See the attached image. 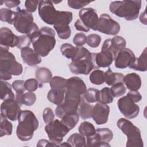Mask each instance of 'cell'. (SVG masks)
I'll use <instances>...</instances> for the list:
<instances>
[{"label":"cell","instance_id":"12","mask_svg":"<svg viewBox=\"0 0 147 147\" xmlns=\"http://www.w3.org/2000/svg\"><path fill=\"white\" fill-rule=\"evenodd\" d=\"M117 106L120 112L127 119H133L137 117L140 113L139 106L127 95L118 99Z\"/></svg>","mask_w":147,"mask_h":147},{"label":"cell","instance_id":"7","mask_svg":"<svg viewBox=\"0 0 147 147\" xmlns=\"http://www.w3.org/2000/svg\"><path fill=\"white\" fill-rule=\"evenodd\" d=\"M0 71L10 74L11 75H20L23 71L22 65L16 61L14 55L9 51V48L1 46Z\"/></svg>","mask_w":147,"mask_h":147},{"label":"cell","instance_id":"16","mask_svg":"<svg viewBox=\"0 0 147 147\" xmlns=\"http://www.w3.org/2000/svg\"><path fill=\"white\" fill-rule=\"evenodd\" d=\"M79 17L80 21L87 28L96 30L99 17L94 9L92 7L82 9L79 11Z\"/></svg>","mask_w":147,"mask_h":147},{"label":"cell","instance_id":"29","mask_svg":"<svg viewBox=\"0 0 147 147\" xmlns=\"http://www.w3.org/2000/svg\"><path fill=\"white\" fill-rule=\"evenodd\" d=\"M65 93V92L57 91L51 89L47 94V98L50 102L57 106L60 105L64 101Z\"/></svg>","mask_w":147,"mask_h":147},{"label":"cell","instance_id":"30","mask_svg":"<svg viewBox=\"0 0 147 147\" xmlns=\"http://www.w3.org/2000/svg\"><path fill=\"white\" fill-rule=\"evenodd\" d=\"M53 28L60 38L66 40L71 36V30L68 24L64 23L56 24L53 25Z\"/></svg>","mask_w":147,"mask_h":147},{"label":"cell","instance_id":"22","mask_svg":"<svg viewBox=\"0 0 147 147\" xmlns=\"http://www.w3.org/2000/svg\"><path fill=\"white\" fill-rule=\"evenodd\" d=\"M15 99L20 106L24 105L27 106H30L35 103L36 95L33 92H24L22 94L16 93Z\"/></svg>","mask_w":147,"mask_h":147},{"label":"cell","instance_id":"1","mask_svg":"<svg viewBox=\"0 0 147 147\" xmlns=\"http://www.w3.org/2000/svg\"><path fill=\"white\" fill-rule=\"evenodd\" d=\"M30 40L34 50L40 56L45 57L56 45L55 32L52 28L44 26Z\"/></svg>","mask_w":147,"mask_h":147},{"label":"cell","instance_id":"18","mask_svg":"<svg viewBox=\"0 0 147 147\" xmlns=\"http://www.w3.org/2000/svg\"><path fill=\"white\" fill-rule=\"evenodd\" d=\"M109 113V106L106 104L98 103L93 106L91 117L97 125H103L107 122Z\"/></svg>","mask_w":147,"mask_h":147},{"label":"cell","instance_id":"31","mask_svg":"<svg viewBox=\"0 0 147 147\" xmlns=\"http://www.w3.org/2000/svg\"><path fill=\"white\" fill-rule=\"evenodd\" d=\"M67 82V79L59 76H56L53 77L49 82V86L51 87V89L54 90L66 92Z\"/></svg>","mask_w":147,"mask_h":147},{"label":"cell","instance_id":"27","mask_svg":"<svg viewBox=\"0 0 147 147\" xmlns=\"http://www.w3.org/2000/svg\"><path fill=\"white\" fill-rule=\"evenodd\" d=\"M0 87L1 100H6L10 99H15L16 96L11 90V86L8 82L5 80H1Z\"/></svg>","mask_w":147,"mask_h":147},{"label":"cell","instance_id":"25","mask_svg":"<svg viewBox=\"0 0 147 147\" xmlns=\"http://www.w3.org/2000/svg\"><path fill=\"white\" fill-rule=\"evenodd\" d=\"M124 75L122 73L113 72L109 68L105 72V82L108 86H113L117 83L122 82Z\"/></svg>","mask_w":147,"mask_h":147},{"label":"cell","instance_id":"23","mask_svg":"<svg viewBox=\"0 0 147 147\" xmlns=\"http://www.w3.org/2000/svg\"><path fill=\"white\" fill-rule=\"evenodd\" d=\"M92 108L93 106L87 102L84 97L82 96L78 109V113L81 118L83 119H86L91 118Z\"/></svg>","mask_w":147,"mask_h":147},{"label":"cell","instance_id":"2","mask_svg":"<svg viewBox=\"0 0 147 147\" xmlns=\"http://www.w3.org/2000/svg\"><path fill=\"white\" fill-rule=\"evenodd\" d=\"M18 121V125L16 130L17 137L22 141L30 140L39 125L38 121L34 114L28 110L21 111Z\"/></svg>","mask_w":147,"mask_h":147},{"label":"cell","instance_id":"28","mask_svg":"<svg viewBox=\"0 0 147 147\" xmlns=\"http://www.w3.org/2000/svg\"><path fill=\"white\" fill-rule=\"evenodd\" d=\"M67 142L72 147L86 146V139L80 133H75L72 134L67 139Z\"/></svg>","mask_w":147,"mask_h":147},{"label":"cell","instance_id":"42","mask_svg":"<svg viewBox=\"0 0 147 147\" xmlns=\"http://www.w3.org/2000/svg\"><path fill=\"white\" fill-rule=\"evenodd\" d=\"M110 43L112 48L117 53L124 49L126 45L125 39L119 36H115L113 37L111 39Z\"/></svg>","mask_w":147,"mask_h":147},{"label":"cell","instance_id":"48","mask_svg":"<svg viewBox=\"0 0 147 147\" xmlns=\"http://www.w3.org/2000/svg\"><path fill=\"white\" fill-rule=\"evenodd\" d=\"M91 1H75V0H68L67 1L68 6L74 9H83V7L90 3Z\"/></svg>","mask_w":147,"mask_h":147},{"label":"cell","instance_id":"53","mask_svg":"<svg viewBox=\"0 0 147 147\" xmlns=\"http://www.w3.org/2000/svg\"><path fill=\"white\" fill-rule=\"evenodd\" d=\"M74 26H75V29L78 31L87 32L90 30L82 23V22L80 21V19H78L76 21V22L74 24Z\"/></svg>","mask_w":147,"mask_h":147},{"label":"cell","instance_id":"44","mask_svg":"<svg viewBox=\"0 0 147 147\" xmlns=\"http://www.w3.org/2000/svg\"><path fill=\"white\" fill-rule=\"evenodd\" d=\"M25 88L28 92H34L38 87H41L42 85L36 79H29L25 81Z\"/></svg>","mask_w":147,"mask_h":147},{"label":"cell","instance_id":"5","mask_svg":"<svg viewBox=\"0 0 147 147\" xmlns=\"http://www.w3.org/2000/svg\"><path fill=\"white\" fill-rule=\"evenodd\" d=\"M118 127L127 136V147H143L144 143L141 131L137 126L128 119L121 118L117 122Z\"/></svg>","mask_w":147,"mask_h":147},{"label":"cell","instance_id":"8","mask_svg":"<svg viewBox=\"0 0 147 147\" xmlns=\"http://www.w3.org/2000/svg\"><path fill=\"white\" fill-rule=\"evenodd\" d=\"M49 141L59 146L63 138L70 131L69 129L59 119H55L48 123L44 127Z\"/></svg>","mask_w":147,"mask_h":147},{"label":"cell","instance_id":"43","mask_svg":"<svg viewBox=\"0 0 147 147\" xmlns=\"http://www.w3.org/2000/svg\"><path fill=\"white\" fill-rule=\"evenodd\" d=\"M113 97L118 98L124 95L126 92V88L122 82L117 83L112 86L110 88Z\"/></svg>","mask_w":147,"mask_h":147},{"label":"cell","instance_id":"24","mask_svg":"<svg viewBox=\"0 0 147 147\" xmlns=\"http://www.w3.org/2000/svg\"><path fill=\"white\" fill-rule=\"evenodd\" d=\"M146 48H145L141 55L137 58L136 57L134 62L129 68L134 70L142 72L146 71Z\"/></svg>","mask_w":147,"mask_h":147},{"label":"cell","instance_id":"50","mask_svg":"<svg viewBox=\"0 0 147 147\" xmlns=\"http://www.w3.org/2000/svg\"><path fill=\"white\" fill-rule=\"evenodd\" d=\"M25 81L22 80H16L12 83V87L17 94H22L26 90L24 86Z\"/></svg>","mask_w":147,"mask_h":147},{"label":"cell","instance_id":"34","mask_svg":"<svg viewBox=\"0 0 147 147\" xmlns=\"http://www.w3.org/2000/svg\"><path fill=\"white\" fill-rule=\"evenodd\" d=\"M79 119V113H75L71 114H68L64 116L61 121L69 129L72 130L75 127L78 122Z\"/></svg>","mask_w":147,"mask_h":147},{"label":"cell","instance_id":"19","mask_svg":"<svg viewBox=\"0 0 147 147\" xmlns=\"http://www.w3.org/2000/svg\"><path fill=\"white\" fill-rule=\"evenodd\" d=\"M19 41L18 36H16L9 28L2 27L0 29V44L5 48L17 47Z\"/></svg>","mask_w":147,"mask_h":147},{"label":"cell","instance_id":"51","mask_svg":"<svg viewBox=\"0 0 147 147\" xmlns=\"http://www.w3.org/2000/svg\"><path fill=\"white\" fill-rule=\"evenodd\" d=\"M39 2V1H26L25 2V7L26 10L30 13L34 12L37 9V7L38 5Z\"/></svg>","mask_w":147,"mask_h":147},{"label":"cell","instance_id":"11","mask_svg":"<svg viewBox=\"0 0 147 147\" xmlns=\"http://www.w3.org/2000/svg\"><path fill=\"white\" fill-rule=\"evenodd\" d=\"M70 71L76 75H88L94 68L92 53L87 57L72 60L68 65Z\"/></svg>","mask_w":147,"mask_h":147},{"label":"cell","instance_id":"15","mask_svg":"<svg viewBox=\"0 0 147 147\" xmlns=\"http://www.w3.org/2000/svg\"><path fill=\"white\" fill-rule=\"evenodd\" d=\"M20 106L15 99L3 100L1 105V114L9 120L15 121L21 112Z\"/></svg>","mask_w":147,"mask_h":147},{"label":"cell","instance_id":"41","mask_svg":"<svg viewBox=\"0 0 147 147\" xmlns=\"http://www.w3.org/2000/svg\"><path fill=\"white\" fill-rule=\"evenodd\" d=\"M96 132L98 134L100 141L102 143L110 142L113 138V131L109 128H98Z\"/></svg>","mask_w":147,"mask_h":147},{"label":"cell","instance_id":"49","mask_svg":"<svg viewBox=\"0 0 147 147\" xmlns=\"http://www.w3.org/2000/svg\"><path fill=\"white\" fill-rule=\"evenodd\" d=\"M18 37L19 41L18 45L17 47L18 49H22L24 48L29 47L31 43V40L28 35L19 36Z\"/></svg>","mask_w":147,"mask_h":147},{"label":"cell","instance_id":"21","mask_svg":"<svg viewBox=\"0 0 147 147\" xmlns=\"http://www.w3.org/2000/svg\"><path fill=\"white\" fill-rule=\"evenodd\" d=\"M122 82L130 91H138L141 86V79L136 73H130L124 76Z\"/></svg>","mask_w":147,"mask_h":147},{"label":"cell","instance_id":"13","mask_svg":"<svg viewBox=\"0 0 147 147\" xmlns=\"http://www.w3.org/2000/svg\"><path fill=\"white\" fill-rule=\"evenodd\" d=\"M87 90L84 81L79 77L73 76L67 79L65 96L81 98Z\"/></svg>","mask_w":147,"mask_h":147},{"label":"cell","instance_id":"36","mask_svg":"<svg viewBox=\"0 0 147 147\" xmlns=\"http://www.w3.org/2000/svg\"><path fill=\"white\" fill-rule=\"evenodd\" d=\"M78 131L79 133L87 137L94 134L96 132L94 126L88 121L82 122L79 126Z\"/></svg>","mask_w":147,"mask_h":147},{"label":"cell","instance_id":"6","mask_svg":"<svg viewBox=\"0 0 147 147\" xmlns=\"http://www.w3.org/2000/svg\"><path fill=\"white\" fill-rule=\"evenodd\" d=\"M111 39H106L104 41L101 52L92 53V60L94 65V68L99 67H108L114 60L117 53L111 45Z\"/></svg>","mask_w":147,"mask_h":147},{"label":"cell","instance_id":"20","mask_svg":"<svg viewBox=\"0 0 147 147\" xmlns=\"http://www.w3.org/2000/svg\"><path fill=\"white\" fill-rule=\"evenodd\" d=\"M21 56L24 63L31 67L37 65L42 61L40 56L29 47L21 49Z\"/></svg>","mask_w":147,"mask_h":147},{"label":"cell","instance_id":"47","mask_svg":"<svg viewBox=\"0 0 147 147\" xmlns=\"http://www.w3.org/2000/svg\"><path fill=\"white\" fill-rule=\"evenodd\" d=\"M87 37L83 33H76L73 38V42L78 47H82L86 43Z\"/></svg>","mask_w":147,"mask_h":147},{"label":"cell","instance_id":"26","mask_svg":"<svg viewBox=\"0 0 147 147\" xmlns=\"http://www.w3.org/2000/svg\"><path fill=\"white\" fill-rule=\"evenodd\" d=\"M36 79L41 84L49 83L52 78V74L51 71L45 67H39L35 71Z\"/></svg>","mask_w":147,"mask_h":147},{"label":"cell","instance_id":"37","mask_svg":"<svg viewBox=\"0 0 147 147\" xmlns=\"http://www.w3.org/2000/svg\"><path fill=\"white\" fill-rule=\"evenodd\" d=\"M89 78L90 82L94 84H102L105 82V72L98 69H95L90 74Z\"/></svg>","mask_w":147,"mask_h":147},{"label":"cell","instance_id":"57","mask_svg":"<svg viewBox=\"0 0 147 147\" xmlns=\"http://www.w3.org/2000/svg\"><path fill=\"white\" fill-rule=\"evenodd\" d=\"M140 20L141 22L144 25H146V11L145 10L142 13L140 16Z\"/></svg>","mask_w":147,"mask_h":147},{"label":"cell","instance_id":"10","mask_svg":"<svg viewBox=\"0 0 147 147\" xmlns=\"http://www.w3.org/2000/svg\"><path fill=\"white\" fill-rule=\"evenodd\" d=\"M120 29L119 24L107 14L103 13L99 17L96 30L107 35L114 36L119 32Z\"/></svg>","mask_w":147,"mask_h":147},{"label":"cell","instance_id":"52","mask_svg":"<svg viewBox=\"0 0 147 147\" xmlns=\"http://www.w3.org/2000/svg\"><path fill=\"white\" fill-rule=\"evenodd\" d=\"M126 95L128 96L134 103L140 102L142 99V96L138 91H130Z\"/></svg>","mask_w":147,"mask_h":147},{"label":"cell","instance_id":"14","mask_svg":"<svg viewBox=\"0 0 147 147\" xmlns=\"http://www.w3.org/2000/svg\"><path fill=\"white\" fill-rule=\"evenodd\" d=\"M80 99L81 98H75L65 96L64 102L61 105H58L56 109V115L61 119L66 115L77 113Z\"/></svg>","mask_w":147,"mask_h":147},{"label":"cell","instance_id":"56","mask_svg":"<svg viewBox=\"0 0 147 147\" xmlns=\"http://www.w3.org/2000/svg\"><path fill=\"white\" fill-rule=\"evenodd\" d=\"M0 75H1V80H10L12 78L11 75L7 72L5 71H0Z\"/></svg>","mask_w":147,"mask_h":147},{"label":"cell","instance_id":"54","mask_svg":"<svg viewBox=\"0 0 147 147\" xmlns=\"http://www.w3.org/2000/svg\"><path fill=\"white\" fill-rule=\"evenodd\" d=\"M58 145L51 142L50 141H48L47 140L41 139L38 141L37 146H57Z\"/></svg>","mask_w":147,"mask_h":147},{"label":"cell","instance_id":"39","mask_svg":"<svg viewBox=\"0 0 147 147\" xmlns=\"http://www.w3.org/2000/svg\"><path fill=\"white\" fill-rule=\"evenodd\" d=\"M84 98L88 103L99 102V90L94 88H88L84 94Z\"/></svg>","mask_w":147,"mask_h":147},{"label":"cell","instance_id":"46","mask_svg":"<svg viewBox=\"0 0 147 147\" xmlns=\"http://www.w3.org/2000/svg\"><path fill=\"white\" fill-rule=\"evenodd\" d=\"M42 118L44 122L47 124L52 122L55 120V114L53 110L49 107L45 108L42 113Z\"/></svg>","mask_w":147,"mask_h":147},{"label":"cell","instance_id":"55","mask_svg":"<svg viewBox=\"0 0 147 147\" xmlns=\"http://www.w3.org/2000/svg\"><path fill=\"white\" fill-rule=\"evenodd\" d=\"M5 5L9 8H13L18 6L21 2L20 1H3Z\"/></svg>","mask_w":147,"mask_h":147},{"label":"cell","instance_id":"35","mask_svg":"<svg viewBox=\"0 0 147 147\" xmlns=\"http://www.w3.org/2000/svg\"><path fill=\"white\" fill-rule=\"evenodd\" d=\"M86 146L92 147H110V145L107 143H102L100 141L98 134L95 132L94 134L87 137L86 139Z\"/></svg>","mask_w":147,"mask_h":147},{"label":"cell","instance_id":"45","mask_svg":"<svg viewBox=\"0 0 147 147\" xmlns=\"http://www.w3.org/2000/svg\"><path fill=\"white\" fill-rule=\"evenodd\" d=\"M101 41V37L97 34H91L87 37L86 43L91 48L98 47Z\"/></svg>","mask_w":147,"mask_h":147},{"label":"cell","instance_id":"9","mask_svg":"<svg viewBox=\"0 0 147 147\" xmlns=\"http://www.w3.org/2000/svg\"><path fill=\"white\" fill-rule=\"evenodd\" d=\"M58 11L51 1H40L38 7V14L45 23L53 25L57 18Z\"/></svg>","mask_w":147,"mask_h":147},{"label":"cell","instance_id":"40","mask_svg":"<svg viewBox=\"0 0 147 147\" xmlns=\"http://www.w3.org/2000/svg\"><path fill=\"white\" fill-rule=\"evenodd\" d=\"M60 51L63 56L67 59L72 60L75 55L76 47L69 43L63 44L60 47Z\"/></svg>","mask_w":147,"mask_h":147},{"label":"cell","instance_id":"17","mask_svg":"<svg viewBox=\"0 0 147 147\" xmlns=\"http://www.w3.org/2000/svg\"><path fill=\"white\" fill-rule=\"evenodd\" d=\"M135 59L134 53L130 49L125 48L117 53L114 59V65L117 68L124 69L132 65Z\"/></svg>","mask_w":147,"mask_h":147},{"label":"cell","instance_id":"4","mask_svg":"<svg viewBox=\"0 0 147 147\" xmlns=\"http://www.w3.org/2000/svg\"><path fill=\"white\" fill-rule=\"evenodd\" d=\"M16 12V16L13 24L15 29L17 32L25 34L31 38L40 30L38 26L33 22L32 14L20 7L17 8Z\"/></svg>","mask_w":147,"mask_h":147},{"label":"cell","instance_id":"32","mask_svg":"<svg viewBox=\"0 0 147 147\" xmlns=\"http://www.w3.org/2000/svg\"><path fill=\"white\" fill-rule=\"evenodd\" d=\"M13 131L12 123L7 119V118L1 114L0 117V137L10 136Z\"/></svg>","mask_w":147,"mask_h":147},{"label":"cell","instance_id":"38","mask_svg":"<svg viewBox=\"0 0 147 147\" xmlns=\"http://www.w3.org/2000/svg\"><path fill=\"white\" fill-rule=\"evenodd\" d=\"M114 97L111 90L109 87H104L99 91V102L103 104H109L113 102Z\"/></svg>","mask_w":147,"mask_h":147},{"label":"cell","instance_id":"33","mask_svg":"<svg viewBox=\"0 0 147 147\" xmlns=\"http://www.w3.org/2000/svg\"><path fill=\"white\" fill-rule=\"evenodd\" d=\"M16 16V12L9 9L2 8L0 10V20L10 25H13Z\"/></svg>","mask_w":147,"mask_h":147},{"label":"cell","instance_id":"58","mask_svg":"<svg viewBox=\"0 0 147 147\" xmlns=\"http://www.w3.org/2000/svg\"><path fill=\"white\" fill-rule=\"evenodd\" d=\"M59 146H71L69 145V144H68L67 142H65V143H63V144H60L59 145Z\"/></svg>","mask_w":147,"mask_h":147},{"label":"cell","instance_id":"3","mask_svg":"<svg viewBox=\"0 0 147 147\" xmlns=\"http://www.w3.org/2000/svg\"><path fill=\"white\" fill-rule=\"evenodd\" d=\"M141 3L142 1L140 0L113 1L109 5V10L119 17L133 21L138 18Z\"/></svg>","mask_w":147,"mask_h":147}]
</instances>
